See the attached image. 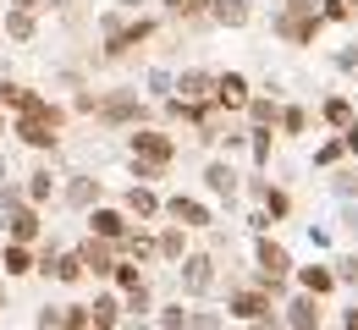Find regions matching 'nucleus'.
Returning a JSON list of instances; mask_svg holds the SVG:
<instances>
[{"mask_svg": "<svg viewBox=\"0 0 358 330\" xmlns=\"http://www.w3.org/2000/svg\"><path fill=\"white\" fill-rule=\"evenodd\" d=\"M66 121H72V105L39 94L28 116H17V121H11V138L22 143V149H34L39 160H55V154H61V133H66Z\"/></svg>", "mask_w": 358, "mask_h": 330, "instance_id": "nucleus-1", "label": "nucleus"}, {"mask_svg": "<svg viewBox=\"0 0 358 330\" xmlns=\"http://www.w3.org/2000/svg\"><path fill=\"white\" fill-rule=\"evenodd\" d=\"M155 116H160V105L143 94V89H105L94 121L105 133H138V127H155Z\"/></svg>", "mask_w": 358, "mask_h": 330, "instance_id": "nucleus-2", "label": "nucleus"}, {"mask_svg": "<svg viewBox=\"0 0 358 330\" xmlns=\"http://www.w3.org/2000/svg\"><path fill=\"white\" fill-rule=\"evenodd\" d=\"M215 281H221V253L215 248H193L177 264V297H187V303H204L215 292Z\"/></svg>", "mask_w": 358, "mask_h": 330, "instance_id": "nucleus-3", "label": "nucleus"}, {"mask_svg": "<svg viewBox=\"0 0 358 330\" xmlns=\"http://www.w3.org/2000/svg\"><path fill=\"white\" fill-rule=\"evenodd\" d=\"M166 220H177L187 232H215L221 220H215V204L204 198V193H166Z\"/></svg>", "mask_w": 358, "mask_h": 330, "instance_id": "nucleus-4", "label": "nucleus"}, {"mask_svg": "<svg viewBox=\"0 0 358 330\" xmlns=\"http://www.w3.org/2000/svg\"><path fill=\"white\" fill-rule=\"evenodd\" d=\"M127 160H149V165H177V138L166 133V127H138L127 133Z\"/></svg>", "mask_w": 358, "mask_h": 330, "instance_id": "nucleus-5", "label": "nucleus"}, {"mask_svg": "<svg viewBox=\"0 0 358 330\" xmlns=\"http://www.w3.org/2000/svg\"><path fill=\"white\" fill-rule=\"evenodd\" d=\"M281 303L270 297L265 286H254V281H243V286H231L226 292V320H237V325H254V320H265V314H275Z\"/></svg>", "mask_w": 358, "mask_h": 330, "instance_id": "nucleus-6", "label": "nucleus"}, {"mask_svg": "<svg viewBox=\"0 0 358 330\" xmlns=\"http://www.w3.org/2000/svg\"><path fill=\"white\" fill-rule=\"evenodd\" d=\"M78 253H83V270H89L94 286H110V281H116V270H122V242L83 237V242H78Z\"/></svg>", "mask_w": 358, "mask_h": 330, "instance_id": "nucleus-7", "label": "nucleus"}, {"mask_svg": "<svg viewBox=\"0 0 358 330\" xmlns=\"http://www.w3.org/2000/svg\"><path fill=\"white\" fill-rule=\"evenodd\" d=\"M155 33H160V17H133V22H127V28L116 33V39H105V50H99V61H105V66H116V61H127V55H138V50L149 45Z\"/></svg>", "mask_w": 358, "mask_h": 330, "instance_id": "nucleus-8", "label": "nucleus"}, {"mask_svg": "<svg viewBox=\"0 0 358 330\" xmlns=\"http://www.w3.org/2000/svg\"><path fill=\"white\" fill-rule=\"evenodd\" d=\"M61 204H66L72 215H89V209L105 204V182H99L94 171H66V177H61Z\"/></svg>", "mask_w": 358, "mask_h": 330, "instance_id": "nucleus-9", "label": "nucleus"}, {"mask_svg": "<svg viewBox=\"0 0 358 330\" xmlns=\"http://www.w3.org/2000/svg\"><path fill=\"white\" fill-rule=\"evenodd\" d=\"M270 33H275L281 45H292V50H309L314 39L325 33V22H320V17H298V11H281V6H275V11H270Z\"/></svg>", "mask_w": 358, "mask_h": 330, "instance_id": "nucleus-10", "label": "nucleus"}, {"mask_svg": "<svg viewBox=\"0 0 358 330\" xmlns=\"http://www.w3.org/2000/svg\"><path fill=\"white\" fill-rule=\"evenodd\" d=\"M199 182H204V198H221V204H231V198L243 193V171H237V160H226V154H210Z\"/></svg>", "mask_w": 358, "mask_h": 330, "instance_id": "nucleus-11", "label": "nucleus"}, {"mask_svg": "<svg viewBox=\"0 0 358 330\" xmlns=\"http://www.w3.org/2000/svg\"><path fill=\"white\" fill-rule=\"evenodd\" d=\"M116 204L133 215V226H160V220H166V193H160V188H138V182H127V193H122Z\"/></svg>", "mask_w": 358, "mask_h": 330, "instance_id": "nucleus-12", "label": "nucleus"}, {"mask_svg": "<svg viewBox=\"0 0 358 330\" xmlns=\"http://www.w3.org/2000/svg\"><path fill=\"white\" fill-rule=\"evenodd\" d=\"M254 94H259V89H254L237 66H226L221 77H215V110H221V116H243V110L254 105Z\"/></svg>", "mask_w": 358, "mask_h": 330, "instance_id": "nucleus-13", "label": "nucleus"}, {"mask_svg": "<svg viewBox=\"0 0 358 330\" xmlns=\"http://www.w3.org/2000/svg\"><path fill=\"white\" fill-rule=\"evenodd\" d=\"M83 220H89V237H105V242H127V232H133V215L122 204H110V198L99 209H89Z\"/></svg>", "mask_w": 358, "mask_h": 330, "instance_id": "nucleus-14", "label": "nucleus"}, {"mask_svg": "<svg viewBox=\"0 0 358 330\" xmlns=\"http://www.w3.org/2000/svg\"><path fill=\"white\" fill-rule=\"evenodd\" d=\"M314 116H320V127H325V133H336V138H342V133L358 121V99L336 89V94H325L320 105H314Z\"/></svg>", "mask_w": 358, "mask_h": 330, "instance_id": "nucleus-15", "label": "nucleus"}, {"mask_svg": "<svg viewBox=\"0 0 358 330\" xmlns=\"http://www.w3.org/2000/svg\"><path fill=\"white\" fill-rule=\"evenodd\" d=\"M281 320H287V330H325V303L309 292H292L281 303Z\"/></svg>", "mask_w": 358, "mask_h": 330, "instance_id": "nucleus-16", "label": "nucleus"}, {"mask_svg": "<svg viewBox=\"0 0 358 330\" xmlns=\"http://www.w3.org/2000/svg\"><path fill=\"white\" fill-rule=\"evenodd\" d=\"M39 248H28V242H6L0 237V276L6 281H22V276H39Z\"/></svg>", "mask_w": 358, "mask_h": 330, "instance_id": "nucleus-17", "label": "nucleus"}, {"mask_svg": "<svg viewBox=\"0 0 358 330\" xmlns=\"http://www.w3.org/2000/svg\"><path fill=\"white\" fill-rule=\"evenodd\" d=\"M89 320H94V330H122V325H127V303H122V292H110V286H94Z\"/></svg>", "mask_w": 358, "mask_h": 330, "instance_id": "nucleus-18", "label": "nucleus"}, {"mask_svg": "<svg viewBox=\"0 0 358 330\" xmlns=\"http://www.w3.org/2000/svg\"><path fill=\"white\" fill-rule=\"evenodd\" d=\"M292 286H298V292H309V297H320V303H331V297L342 292V281H336V264H298Z\"/></svg>", "mask_w": 358, "mask_h": 330, "instance_id": "nucleus-19", "label": "nucleus"}, {"mask_svg": "<svg viewBox=\"0 0 358 330\" xmlns=\"http://www.w3.org/2000/svg\"><path fill=\"white\" fill-rule=\"evenodd\" d=\"M39 276L55 281V286H83V281H89V270H83V253H78V248H61L55 259H45V264H39Z\"/></svg>", "mask_w": 358, "mask_h": 330, "instance_id": "nucleus-20", "label": "nucleus"}, {"mask_svg": "<svg viewBox=\"0 0 358 330\" xmlns=\"http://www.w3.org/2000/svg\"><path fill=\"white\" fill-rule=\"evenodd\" d=\"M215 77H221V72H210V66H182L177 72V99L210 105V99H215Z\"/></svg>", "mask_w": 358, "mask_h": 330, "instance_id": "nucleus-21", "label": "nucleus"}, {"mask_svg": "<svg viewBox=\"0 0 358 330\" xmlns=\"http://www.w3.org/2000/svg\"><path fill=\"white\" fill-rule=\"evenodd\" d=\"M22 193H28V204H39V209H50L55 198H61V177H55V165L50 160H39L28 177H22Z\"/></svg>", "mask_w": 358, "mask_h": 330, "instance_id": "nucleus-22", "label": "nucleus"}, {"mask_svg": "<svg viewBox=\"0 0 358 330\" xmlns=\"http://www.w3.org/2000/svg\"><path fill=\"white\" fill-rule=\"evenodd\" d=\"M6 242L39 248V242H45V209H39V204H22V209L11 215V226H6Z\"/></svg>", "mask_w": 358, "mask_h": 330, "instance_id": "nucleus-23", "label": "nucleus"}, {"mask_svg": "<svg viewBox=\"0 0 358 330\" xmlns=\"http://www.w3.org/2000/svg\"><path fill=\"white\" fill-rule=\"evenodd\" d=\"M155 237H160V264H182V259L193 253V232H187V226H177V220H160V226H155Z\"/></svg>", "mask_w": 358, "mask_h": 330, "instance_id": "nucleus-24", "label": "nucleus"}, {"mask_svg": "<svg viewBox=\"0 0 358 330\" xmlns=\"http://www.w3.org/2000/svg\"><path fill=\"white\" fill-rule=\"evenodd\" d=\"M122 259H133V264H160V237H155V226H133L127 232V242H122Z\"/></svg>", "mask_w": 358, "mask_h": 330, "instance_id": "nucleus-25", "label": "nucleus"}, {"mask_svg": "<svg viewBox=\"0 0 358 330\" xmlns=\"http://www.w3.org/2000/svg\"><path fill=\"white\" fill-rule=\"evenodd\" d=\"M34 99H39V89H28L22 77H6V72H0V110H6L11 121H17V116H28V110H34Z\"/></svg>", "mask_w": 358, "mask_h": 330, "instance_id": "nucleus-26", "label": "nucleus"}, {"mask_svg": "<svg viewBox=\"0 0 358 330\" xmlns=\"http://www.w3.org/2000/svg\"><path fill=\"white\" fill-rule=\"evenodd\" d=\"M281 105H287L281 94H265V89H259L254 105L243 110V121H248V127H265V133H281Z\"/></svg>", "mask_w": 358, "mask_h": 330, "instance_id": "nucleus-27", "label": "nucleus"}, {"mask_svg": "<svg viewBox=\"0 0 358 330\" xmlns=\"http://www.w3.org/2000/svg\"><path fill=\"white\" fill-rule=\"evenodd\" d=\"M314 121H320V116H314L309 105H298V99H287V105H281V138H309Z\"/></svg>", "mask_w": 358, "mask_h": 330, "instance_id": "nucleus-28", "label": "nucleus"}, {"mask_svg": "<svg viewBox=\"0 0 358 330\" xmlns=\"http://www.w3.org/2000/svg\"><path fill=\"white\" fill-rule=\"evenodd\" d=\"M215 0H160V17L166 22H210Z\"/></svg>", "mask_w": 358, "mask_h": 330, "instance_id": "nucleus-29", "label": "nucleus"}, {"mask_svg": "<svg viewBox=\"0 0 358 330\" xmlns=\"http://www.w3.org/2000/svg\"><path fill=\"white\" fill-rule=\"evenodd\" d=\"M6 45H34L39 39V11H6Z\"/></svg>", "mask_w": 358, "mask_h": 330, "instance_id": "nucleus-30", "label": "nucleus"}, {"mask_svg": "<svg viewBox=\"0 0 358 330\" xmlns=\"http://www.w3.org/2000/svg\"><path fill=\"white\" fill-rule=\"evenodd\" d=\"M210 22H215V28H248V22H254V0H215Z\"/></svg>", "mask_w": 358, "mask_h": 330, "instance_id": "nucleus-31", "label": "nucleus"}, {"mask_svg": "<svg viewBox=\"0 0 358 330\" xmlns=\"http://www.w3.org/2000/svg\"><path fill=\"white\" fill-rule=\"evenodd\" d=\"M143 94L155 99V105H166V99L177 94V72H171V66H149V72H143Z\"/></svg>", "mask_w": 358, "mask_h": 330, "instance_id": "nucleus-32", "label": "nucleus"}, {"mask_svg": "<svg viewBox=\"0 0 358 330\" xmlns=\"http://www.w3.org/2000/svg\"><path fill=\"white\" fill-rule=\"evenodd\" d=\"M348 160H353V154H348V143L336 138V133H331V138H320V143H314V165H320V171H342Z\"/></svg>", "mask_w": 358, "mask_h": 330, "instance_id": "nucleus-33", "label": "nucleus"}, {"mask_svg": "<svg viewBox=\"0 0 358 330\" xmlns=\"http://www.w3.org/2000/svg\"><path fill=\"white\" fill-rule=\"evenodd\" d=\"M275 138H281V133H265V127H248V160H254V171H270V154H275Z\"/></svg>", "mask_w": 358, "mask_h": 330, "instance_id": "nucleus-34", "label": "nucleus"}, {"mask_svg": "<svg viewBox=\"0 0 358 330\" xmlns=\"http://www.w3.org/2000/svg\"><path fill=\"white\" fill-rule=\"evenodd\" d=\"M28 204V193H22V177L17 182H0V237H6V226H11V215Z\"/></svg>", "mask_w": 358, "mask_h": 330, "instance_id": "nucleus-35", "label": "nucleus"}, {"mask_svg": "<svg viewBox=\"0 0 358 330\" xmlns=\"http://www.w3.org/2000/svg\"><path fill=\"white\" fill-rule=\"evenodd\" d=\"M122 303H127V320H155V308H160V303H155V286H149V281L138 286V292H127Z\"/></svg>", "mask_w": 358, "mask_h": 330, "instance_id": "nucleus-36", "label": "nucleus"}, {"mask_svg": "<svg viewBox=\"0 0 358 330\" xmlns=\"http://www.w3.org/2000/svg\"><path fill=\"white\" fill-rule=\"evenodd\" d=\"M187 320H193V308H182V297L155 308V330H187Z\"/></svg>", "mask_w": 358, "mask_h": 330, "instance_id": "nucleus-37", "label": "nucleus"}, {"mask_svg": "<svg viewBox=\"0 0 358 330\" xmlns=\"http://www.w3.org/2000/svg\"><path fill=\"white\" fill-rule=\"evenodd\" d=\"M353 17H358L353 0H325V6H320V22H325V28H348Z\"/></svg>", "mask_w": 358, "mask_h": 330, "instance_id": "nucleus-38", "label": "nucleus"}, {"mask_svg": "<svg viewBox=\"0 0 358 330\" xmlns=\"http://www.w3.org/2000/svg\"><path fill=\"white\" fill-rule=\"evenodd\" d=\"M143 281H149V270H143V264H133V259H122V270H116L110 292H122V297H127V292H138Z\"/></svg>", "mask_w": 358, "mask_h": 330, "instance_id": "nucleus-39", "label": "nucleus"}, {"mask_svg": "<svg viewBox=\"0 0 358 330\" xmlns=\"http://www.w3.org/2000/svg\"><path fill=\"white\" fill-rule=\"evenodd\" d=\"M127 171H133V182H138V188H160V182L171 177L166 165H149V160H127Z\"/></svg>", "mask_w": 358, "mask_h": 330, "instance_id": "nucleus-40", "label": "nucleus"}, {"mask_svg": "<svg viewBox=\"0 0 358 330\" xmlns=\"http://www.w3.org/2000/svg\"><path fill=\"white\" fill-rule=\"evenodd\" d=\"M331 193H336V204H358V165L353 171H336V177H331Z\"/></svg>", "mask_w": 358, "mask_h": 330, "instance_id": "nucleus-41", "label": "nucleus"}, {"mask_svg": "<svg viewBox=\"0 0 358 330\" xmlns=\"http://www.w3.org/2000/svg\"><path fill=\"white\" fill-rule=\"evenodd\" d=\"M133 22V11H122V6H110V11H99V39H116L122 28Z\"/></svg>", "mask_w": 358, "mask_h": 330, "instance_id": "nucleus-42", "label": "nucleus"}, {"mask_svg": "<svg viewBox=\"0 0 358 330\" xmlns=\"http://www.w3.org/2000/svg\"><path fill=\"white\" fill-rule=\"evenodd\" d=\"M61 314H66V330H94V320H89V303H83V297L61 303Z\"/></svg>", "mask_w": 358, "mask_h": 330, "instance_id": "nucleus-43", "label": "nucleus"}, {"mask_svg": "<svg viewBox=\"0 0 358 330\" xmlns=\"http://www.w3.org/2000/svg\"><path fill=\"white\" fill-rule=\"evenodd\" d=\"M34 330H66V314H61V303H45V308H34Z\"/></svg>", "mask_w": 358, "mask_h": 330, "instance_id": "nucleus-44", "label": "nucleus"}, {"mask_svg": "<svg viewBox=\"0 0 358 330\" xmlns=\"http://www.w3.org/2000/svg\"><path fill=\"white\" fill-rule=\"evenodd\" d=\"M331 264H336V281L358 292V248H348V253H342V259H331Z\"/></svg>", "mask_w": 358, "mask_h": 330, "instance_id": "nucleus-45", "label": "nucleus"}, {"mask_svg": "<svg viewBox=\"0 0 358 330\" xmlns=\"http://www.w3.org/2000/svg\"><path fill=\"white\" fill-rule=\"evenodd\" d=\"M221 308H204V303H193V320H187V330H221Z\"/></svg>", "mask_w": 358, "mask_h": 330, "instance_id": "nucleus-46", "label": "nucleus"}, {"mask_svg": "<svg viewBox=\"0 0 358 330\" xmlns=\"http://www.w3.org/2000/svg\"><path fill=\"white\" fill-rule=\"evenodd\" d=\"M331 66H336L342 77H358V45H342V50H331Z\"/></svg>", "mask_w": 358, "mask_h": 330, "instance_id": "nucleus-47", "label": "nucleus"}, {"mask_svg": "<svg viewBox=\"0 0 358 330\" xmlns=\"http://www.w3.org/2000/svg\"><path fill=\"white\" fill-rule=\"evenodd\" d=\"M99 94L105 89H78L72 94V116H99Z\"/></svg>", "mask_w": 358, "mask_h": 330, "instance_id": "nucleus-48", "label": "nucleus"}, {"mask_svg": "<svg viewBox=\"0 0 358 330\" xmlns=\"http://www.w3.org/2000/svg\"><path fill=\"white\" fill-rule=\"evenodd\" d=\"M336 232L353 237V248H358V204H336Z\"/></svg>", "mask_w": 358, "mask_h": 330, "instance_id": "nucleus-49", "label": "nucleus"}, {"mask_svg": "<svg viewBox=\"0 0 358 330\" xmlns=\"http://www.w3.org/2000/svg\"><path fill=\"white\" fill-rule=\"evenodd\" d=\"M243 149H248V127H243V133H221V154H226V160L243 154Z\"/></svg>", "mask_w": 358, "mask_h": 330, "instance_id": "nucleus-50", "label": "nucleus"}, {"mask_svg": "<svg viewBox=\"0 0 358 330\" xmlns=\"http://www.w3.org/2000/svg\"><path fill=\"white\" fill-rule=\"evenodd\" d=\"M325 0H281V11H298V17H320Z\"/></svg>", "mask_w": 358, "mask_h": 330, "instance_id": "nucleus-51", "label": "nucleus"}, {"mask_svg": "<svg viewBox=\"0 0 358 330\" xmlns=\"http://www.w3.org/2000/svg\"><path fill=\"white\" fill-rule=\"evenodd\" d=\"M243 330H287V320H281V308H275V314H265V320H254V325H243Z\"/></svg>", "mask_w": 358, "mask_h": 330, "instance_id": "nucleus-52", "label": "nucleus"}, {"mask_svg": "<svg viewBox=\"0 0 358 330\" xmlns=\"http://www.w3.org/2000/svg\"><path fill=\"white\" fill-rule=\"evenodd\" d=\"M336 325H342V330H358V297L342 308V314H336Z\"/></svg>", "mask_w": 358, "mask_h": 330, "instance_id": "nucleus-53", "label": "nucleus"}, {"mask_svg": "<svg viewBox=\"0 0 358 330\" xmlns=\"http://www.w3.org/2000/svg\"><path fill=\"white\" fill-rule=\"evenodd\" d=\"M6 11H45V0H6Z\"/></svg>", "mask_w": 358, "mask_h": 330, "instance_id": "nucleus-54", "label": "nucleus"}, {"mask_svg": "<svg viewBox=\"0 0 358 330\" xmlns=\"http://www.w3.org/2000/svg\"><path fill=\"white\" fill-rule=\"evenodd\" d=\"M0 182H17V177H11V154H6V143H0Z\"/></svg>", "mask_w": 358, "mask_h": 330, "instance_id": "nucleus-55", "label": "nucleus"}, {"mask_svg": "<svg viewBox=\"0 0 358 330\" xmlns=\"http://www.w3.org/2000/svg\"><path fill=\"white\" fill-rule=\"evenodd\" d=\"M6 308H11V281L0 276V314H6Z\"/></svg>", "mask_w": 358, "mask_h": 330, "instance_id": "nucleus-56", "label": "nucleus"}, {"mask_svg": "<svg viewBox=\"0 0 358 330\" xmlns=\"http://www.w3.org/2000/svg\"><path fill=\"white\" fill-rule=\"evenodd\" d=\"M11 138V116H6V110H0V143Z\"/></svg>", "mask_w": 358, "mask_h": 330, "instance_id": "nucleus-57", "label": "nucleus"}, {"mask_svg": "<svg viewBox=\"0 0 358 330\" xmlns=\"http://www.w3.org/2000/svg\"><path fill=\"white\" fill-rule=\"evenodd\" d=\"M138 6H149V0H122V11H133V17H138Z\"/></svg>", "mask_w": 358, "mask_h": 330, "instance_id": "nucleus-58", "label": "nucleus"}, {"mask_svg": "<svg viewBox=\"0 0 358 330\" xmlns=\"http://www.w3.org/2000/svg\"><path fill=\"white\" fill-rule=\"evenodd\" d=\"M325 330H342V325H325Z\"/></svg>", "mask_w": 358, "mask_h": 330, "instance_id": "nucleus-59", "label": "nucleus"}, {"mask_svg": "<svg viewBox=\"0 0 358 330\" xmlns=\"http://www.w3.org/2000/svg\"><path fill=\"white\" fill-rule=\"evenodd\" d=\"M353 6H358V0H353Z\"/></svg>", "mask_w": 358, "mask_h": 330, "instance_id": "nucleus-60", "label": "nucleus"}]
</instances>
